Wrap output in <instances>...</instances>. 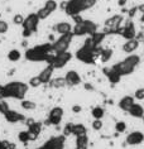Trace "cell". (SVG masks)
<instances>
[{
	"instance_id": "cell-35",
	"label": "cell",
	"mask_w": 144,
	"mask_h": 149,
	"mask_svg": "<svg viewBox=\"0 0 144 149\" xmlns=\"http://www.w3.org/2000/svg\"><path fill=\"white\" fill-rule=\"evenodd\" d=\"M37 15H38V18H39V19H47V18L51 15V12H49V10H48V9H46V8H44V6H43L42 9H39L38 12H37Z\"/></svg>"
},
{
	"instance_id": "cell-19",
	"label": "cell",
	"mask_w": 144,
	"mask_h": 149,
	"mask_svg": "<svg viewBox=\"0 0 144 149\" xmlns=\"http://www.w3.org/2000/svg\"><path fill=\"white\" fill-rule=\"evenodd\" d=\"M138 47H139V40L130 39V40H127V42L123 44V51L125 53H131V52H134Z\"/></svg>"
},
{
	"instance_id": "cell-9",
	"label": "cell",
	"mask_w": 144,
	"mask_h": 149,
	"mask_svg": "<svg viewBox=\"0 0 144 149\" xmlns=\"http://www.w3.org/2000/svg\"><path fill=\"white\" fill-rule=\"evenodd\" d=\"M62 118H63V109L60 106H56L49 111L47 123L49 125H58L62 121Z\"/></svg>"
},
{
	"instance_id": "cell-14",
	"label": "cell",
	"mask_w": 144,
	"mask_h": 149,
	"mask_svg": "<svg viewBox=\"0 0 144 149\" xmlns=\"http://www.w3.org/2000/svg\"><path fill=\"white\" fill-rule=\"evenodd\" d=\"M121 36H123L127 40L135 39L136 32H135V27H134V24H133V22H128V23L125 24L124 29L121 31Z\"/></svg>"
},
{
	"instance_id": "cell-25",
	"label": "cell",
	"mask_w": 144,
	"mask_h": 149,
	"mask_svg": "<svg viewBox=\"0 0 144 149\" xmlns=\"http://www.w3.org/2000/svg\"><path fill=\"white\" fill-rule=\"evenodd\" d=\"M83 24H85V29H86L87 34L94 36L95 33H96V31H97V25H96L94 22H91V20H83Z\"/></svg>"
},
{
	"instance_id": "cell-34",
	"label": "cell",
	"mask_w": 144,
	"mask_h": 149,
	"mask_svg": "<svg viewBox=\"0 0 144 149\" xmlns=\"http://www.w3.org/2000/svg\"><path fill=\"white\" fill-rule=\"evenodd\" d=\"M91 38H92V40L95 42L96 46H100L101 42H102V40H104V38H105V33H97V32H96L94 36H91Z\"/></svg>"
},
{
	"instance_id": "cell-50",
	"label": "cell",
	"mask_w": 144,
	"mask_h": 149,
	"mask_svg": "<svg viewBox=\"0 0 144 149\" xmlns=\"http://www.w3.org/2000/svg\"><path fill=\"white\" fill-rule=\"evenodd\" d=\"M140 20H142V23H144V14H143V17H142V19Z\"/></svg>"
},
{
	"instance_id": "cell-43",
	"label": "cell",
	"mask_w": 144,
	"mask_h": 149,
	"mask_svg": "<svg viewBox=\"0 0 144 149\" xmlns=\"http://www.w3.org/2000/svg\"><path fill=\"white\" fill-rule=\"evenodd\" d=\"M8 29H9L8 23L0 19V34H4V33H6V32H8Z\"/></svg>"
},
{
	"instance_id": "cell-13",
	"label": "cell",
	"mask_w": 144,
	"mask_h": 149,
	"mask_svg": "<svg viewBox=\"0 0 144 149\" xmlns=\"http://www.w3.org/2000/svg\"><path fill=\"white\" fill-rule=\"evenodd\" d=\"M4 118L6 119V121L12 123V124H15V123H20V121H25V120H27L23 114L18 113V111H15V110H12V109H10L8 113L4 115Z\"/></svg>"
},
{
	"instance_id": "cell-3",
	"label": "cell",
	"mask_w": 144,
	"mask_h": 149,
	"mask_svg": "<svg viewBox=\"0 0 144 149\" xmlns=\"http://www.w3.org/2000/svg\"><path fill=\"white\" fill-rule=\"evenodd\" d=\"M95 4V0H70L66 5V13L68 15H79L81 12L90 9Z\"/></svg>"
},
{
	"instance_id": "cell-15",
	"label": "cell",
	"mask_w": 144,
	"mask_h": 149,
	"mask_svg": "<svg viewBox=\"0 0 144 149\" xmlns=\"http://www.w3.org/2000/svg\"><path fill=\"white\" fill-rule=\"evenodd\" d=\"M65 79H66L67 85H70V86H76V85L81 84V76L76 71H68V72L66 73Z\"/></svg>"
},
{
	"instance_id": "cell-45",
	"label": "cell",
	"mask_w": 144,
	"mask_h": 149,
	"mask_svg": "<svg viewBox=\"0 0 144 149\" xmlns=\"http://www.w3.org/2000/svg\"><path fill=\"white\" fill-rule=\"evenodd\" d=\"M134 99H136V100H144V88H138V90H135Z\"/></svg>"
},
{
	"instance_id": "cell-37",
	"label": "cell",
	"mask_w": 144,
	"mask_h": 149,
	"mask_svg": "<svg viewBox=\"0 0 144 149\" xmlns=\"http://www.w3.org/2000/svg\"><path fill=\"white\" fill-rule=\"evenodd\" d=\"M44 8L48 9L51 13H52V12H54V10L57 9V3L54 1V0H47L46 4H44Z\"/></svg>"
},
{
	"instance_id": "cell-7",
	"label": "cell",
	"mask_w": 144,
	"mask_h": 149,
	"mask_svg": "<svg viewBox=\"0 0 144 149\" xmlns=\"http://www.w3.org/2000/svg\"><path fill=\"white\" fill-rule=\"evenodd\" d=\"M113 70L115 71V72H118L120 74V76H128V74H131L133 72H134L135 67L131 66L130 63H128L127 61H121L119 63H116V65L113 66Z\"/></svg>"
},
{
	"instance_id": "cell-41",
	"label": "cell",
	"mask_w": 144,
	"mask_h": 149,
	"mask_svg": "<svg viewBox=\"0 0 144 149\" xmlns=\"http://www.w3.org/2000/svg\"><path fill=\"white\" fill-rule=\"evenodd\" d=\"M115 130L118 133H124L127 130V124L124 121H118L115 124Z\"/></svg>"
},
{
	"instance_id": "cell-10",
	"label": "cell",
	"mask_w": 144,
	"mask_h": 149,
	"mask_svg": "<svg viewBox=\"0 0 144 149\" xmlns=\"http://www.w3.org/2000/svg\"><path fill=\"white\" fill-rule=\"evenodd\" d=\"M76 58L80 59V61H82L85 63H94L95 62V56H94V52L87 49V48L85 47H81L79 51L76 52Z\"/></svg>"
},
{
	"instance_id": "cell-5",
	"label": "cell",
	"mask_w": 144,
	"mask_h": 149,
	"mask_svg": "<svg viewBox=\"0 0 144 149\" xmlns=\"http://www.w3.org/2000/svg\"><path fill=\"white\" fill-rule=\"evenodd\" d=\"M65 138L63 135L52 136L49 138L46 143L35 149H63L65 148Z\"/></svg>"
},
{
	"instance_id": "cell-30",
	"label": "cell",
	"mask_w": 144,
	"mask_h": 149,
	"mask_svg": "<svg viewBox=\"0 0 144 149\" xmlns=\"http://www.w3.org/2000/svg\"><path fill=\"white\" fill-rule=\"evenodd\" d=\"M22 57V53L18 49H12L8 53V58H9V61H12V62H17V61H19Z\"/></svg>"
},
{
	"instance_id": "cell-11",
	"label": "cell",
	"mask_w": 144,
	"mask_h": 149,
	"mask_svg": "<svg viewBox=\"0 0 144 149\" xmlns=\"http://www.w3.org/2000/svg\"><path fill=\"white\" fill-rule=\"evenodd\" d=\"M125 141H127L128 145H131V147H134V145H139V144H142L144 141V134L142 132H139V130L131 132V133H129L127 135Z\"/></svg>"
},
{
	"instance_id": "cell-32",
	"label": "cell",
	"mask_w": 144,
	"mask_h": 149,
	"mask_svg": "<svg viewBox=\"0 0 144 149\" xmlns=\"http://www.w3.org/2000/svg\"><path fill=\"white\" fill-rule=\"evenodd\" d=\"M18 139L22 143H28L31 141V135H29V132L28 130H22V132L18 134Z\"/></svg>"
},
{
	"instance_id": "cell-16",
	"label": "cell",
	"mask_w": 144,
	"mask_h": 149,
	"mask_svg": "<svg viewBox=\"0 0 144 149\" xmlns=\"http://www.w3.org/2000/svg\"><path fill=\"white\" fill-rule=\"evenodd\" d=\"M135 104V99H134V96H124L123 99H120V101H119V107L123 111H129L130 110V107L133 106Z\"/></svg>"
},
{
	"instance_id": "cell-1",
	"label": "cell",
	"mask_w": 144,
	"mask_h": 149,
	"mask_svg": "<svg viewBox=\"0 0 144 149\" xmlns=\"http://www.w3.org/2000/svg\"><path fill=\"white\" fill-rule=\"evenodd\" d=\"M28 91V85L20 81H13L3 86V88L0 90V99L5 100V99H19L24 100V96Z\"/></svg>"
},
{
	"instance_id": "cell-18",
	"label": "cell",
	"mask_w": 144,
	"mask_h": 149,
	"mask_svg": "<svg viewBox=\"0 0 144 149\" xmlns=\"http://www.w3.org/2000/svg\"><path fill=\"white\" fill-rule=\"evenodd\" d=\"M128 113H129L130 116L135 118V119H143V116H144V107L140 105V104H134Z\"/></svg>"
},
{
	"instance_id": "cell-28",
	"label": "cell",
	"mask_w": 144,
	"mask_h": 149,
	"mask_svg": "<svg viewBox=\"0 0 144 149\" xmlns=\"http://www.w3.org/2000/svg\"><path fill=\"white\" fill-rule=\"evenodd\" d=\"M28 132L38 136L39 134H40V132H42V124H40V123H37V121H35L34 124H32L31 126H28Z\"/></svg>"
},
{
	"instance_id": "cell-21",
	"label": "cell",
	"mask_w": 144,
	"mask_h": 149,
	"mask_svg": "<svg viewBox=\"0 0 144 149\" xmlns=\"http://www.w3.org/2000/svg\"><path fill=\"white\" fill-rule=\"evenodd\" d=\"M104 72H105V74L108 76V79H109V81L111 84H118L120 81V74L118 73V72H115L113 68H104Z\"/></svg>"
},
{
	"instance_id": "cell-44",
	"label": "cell",
	"mask_w": 144,
	"mask_h": 149,
	"mask_svg": "<svg viewBox=\"0 0 144 149\" xmlns=\"http://www.w3.org/2000/svg\"><path fill=\"white\" fill-rule=\"evenodd\" d=\"M102 126H104V124H102L101 120H94L92 121V129L96 130V132H99V130L102 129Z\"/></svg>"
},
{
	"instance_id": "cell-27",
	"label": "cell",
	"mask_w": 144,
	"mask_h": 149,
	"mask_svg": "<svg viewBox=\"0 0 144 149\" xmlns=\"http://www.w3.org/2000/svg\"><path fill=\"white\" fill-rule=\"evenodd\" d=\"M72 33H73V36H83V34H87V33H86V29H85L83 22H82V23L76 24L75 27H73Z\"/></svg>"
},
{
	"instance_id": "cell-8",
	"label": "cell",
	"mask_w": 144,
	"mask_h": 149,
	"mask_svg": "<svg viewBox=\"0 0 144 149\" xmlns=\"http://www.w3.org/2000/svg\"><path fill=\"white\" fill-rule=\"evenodd\" d=\"M72 58V54L70 52H62V53H57L54 56V61L51 66H53V68H62L70 62V59Z\"/></svg>"
},
{
	"instance_id": "cell-26",
	"label": "cell",
	"mask_w": 144,
	"mask_h": 149,
	"mask_svg": "<svg viewBox=\"0 0 144 149\" xmlns=\"http://www.w3.org/2000/svg\"><path fill=\"white\" fill-rule=\"evenodd\" d=\"M49 84H51V86L54 87V88H60V87H63V86H66V85H67L65 77H58V79L51 80Z\"/></svg>"
},
{
	"instance_id": "cell-24",
	"label": "cell",
	"mask_w": 144,
	"mask_h": 149,
	"mask_svg": "<svg viewBox=\"0 0 144 149\" xmlns=\"http://www.w3.org/2000/svg\"><path fill=\"white\" fill-rule=\"evenodd\" d=\"M91 115H92V118H94V120H101L105 115V110L102 109L101 106H95L91 111Z\"/></svg>"
},
{
	"instance_id": "cell-29",
	"label": "cell",
	"mask_w": 144,
	"mask_h": 149,
	"mask_svg": "<svg viewBox=\"0 0 144 149\" xmlns=\"http://www.w3.org/2000/svg\"><path fill=\"white\" fill-rule=\"evenodd\" d=\"M100 57H101V61L106 63L108 61H110L113 57V51L110 49V48H106V49H102L101 52V54H100Z\"/></svg>"
},
{
	"instance_id": "cell-31",
	"label": "cell",
	"mask_w": 144,
	"mask_h": 149,
	"mask_svg": "<svg viewBox=\"0 0 144 149\" xmlns=\"http://www.w3.org/2000/svg\"><path fill=\"white\" fill-rule=\"evenodd\" d=\"M125 61H127L128 63H130L131 66L136 67L140 63V57L139 56H136V54H130V56H128V57L125 58Z\"/></svg>"
},
{
	"instance_id": "cell-33",
	"label": "cell",
	"mask_w": 144,
	"mask_h": 149,
	"mask_svg": "<svg viewBox=\"0 0 144 149\" xmlns=\"http://www.w3.org/2000/svg\"><path fill=\"white\" fill-rule=\"evenodd\" d=\"M20 105L24 110H34L37 107V104L33 102V101H29V100H22Z\"/></svg>"
},
{
	"instance_id": "cell-46",
	"label": "cell",
	"mask_w": 144,
	"mask_h": 149,
	"mask_svg": "<svg viewBox=\"0 0 144 149\" xmlns=\"http://www.w3.org/2000/svg\"><path fill=\"white\" fill-rule=\"evenodd\" d=\"M0 149H9L8 141H4V140H0Z\"/></svg>"
},
{
	"instance_id": "cell-4",
	"label": "cell",
	"mask_w": 144,
	"mask_h": 149,
	"mask_svg": "<svg viewBox=\"0 0 144 149\" xmlns=\"http://www.w3.org/2000/svg\"><path fill=\"white\" fill-rule=\"evenodd\" d=\"M73 38V33H68V34H65V36H61L56 42L52 44V48H53V52L54 53H62V52H67L68 47H70V43Z\"/></svg>"
},
{
	"instance_id": "cell-47",
	"label": "cell",
	"mask_w": 144,
	"mask_h": 149,
	"mask_svg": "<svg viewBox=\"0 0 144 149\" xmlns=\"http://www.w3.org/2000/svg\"><path fill=\"white\" fill-rule=\"evenodd\" d=\"M72 111H73V113H80V111H81V106H79V105L72 106Z\"/></svg>"
},
{
	"instance_id": "cell-23",
	"label": "cell",
	"mask_w": 144,
	"mask_h": 149,
	"mask_svg": "<svg viewBox=\"0 0 144 149\" xmlns=\"http://www.w3.org/2000/svg\"><path fill=\"white\" fill-rule=\"evenodd\" d=\"M88 143H90V140H88L87 135H82V136L76 138V148L77 149H87Z\"/></svg>"
},
{
	"instance_id": "cell-52",
	"label": "cell",
	"mask_w": 144,
	"mask_h": 149,
	"mask_svg": "<svg viewBox=\"0 0 144 149\" xmlns=\"http://www.w3.org/2000/svg\"><path fill=\"white\" fill-rule=\"evenodd\" d=\"M0 100H1V99H0Z\"/></svg>"
},
{
	"instance_id": "cell-48",
	"label": "cell",
	"mask_w": 144,
	"mask_h": 149,
	"mask_svg": "<svg viewBox=\"0 0 144 149\" xmlns=\"http://www.w3.org/2000/svg\"><path fill=\"white\" fill-rule=\"evenodd\" d=\"M127 1H128V0H119V5H120V6H124Z\"/></svg>"
},
{
	"instance_id": "cell-12",
	"label": "cell",
	"mask_w": 144,
	"mask_h": 149,
	"mask_svg": "<svg viewBox=\"0 0 144 149\" xmlns=\"http://www.w3.org/2000/svg\"><path fill=\"white\" fill-rule=\"evenodd\" d=\"M123 20V17L121 15H114L111 18H109L108 20L105 22V25H106V29L104 31V33H110V32H114L116 28H119V24L121 23Z\"/></svg>"
},
{
	"instance_id": "cell-36",
	"label": "cell",
	"mask_w": 144,
	"mask_h": 149,
	"mask_svg": "<svg viewBox=\"0 0 144 149\" xmlns=\"http://www.w3.org/2000/svg\"><path fill=\"white\" fill-rule=\"evenodd\" d=\"M42 84L43 82H42V80L39 79V76H34L29 80V86L31 87H39Z\"/></svg>"
},
{
	"instance_id": "cell-40",
	"label": "cell",
	"mask_w": 144,
	"mask_h": 149,
	"mask_svg": "<svg viewBox=\"0 0 144 149\" xmlns=\"http://www.w3.org/2000/svg\"><path fill=\"white\" fill-rule=\"evenodd\" d=\"M72 133H73V124L72 123H68V124H66L65 128H63V136L72 135Z\"/></svg>"
},
{
	"instance_id": "cell-42",
	"label": "cell",
	"mask_w": 144,
	"mask_h": 149,
	"mask_svg": "<svg viewBox=\"0 0 144 149\" xmlns=\"http://www.w3.org/2000/svg\"><path fill=\"white\" fill-rule=\"evenodd\" d=\"M24 19H25V18H23V15H20V14H17V15H14V18H13V22H14V24L23 25V23H24Z\"/></svg>"
},
{
	"instance_id": "cell-6",
	"label": "cell",
	"mask_w": 144,
	"mask_h": 149,
	"mask_svg": "<svg viewBox=\"0 0 144 149\" xmlns=\"http://www.w3.org/2000/svg\"><path fill=\"white\" fill-rule=\"evenodd\" d=\"M39 18L37 15V13H31L29 15L24 19L23 23V31H28V32H35L38 29V23H39Z\"/></svg>"
},
{
	"instance_id": "cell-38",
	"label": "cell",
	"mask_w": 144,
	"mask_h": 149,
	"mask_svg": "<svg viewBox=\"0 0 144 149\" xmlns=\"http://www.w3.org/2000/svg\"><path fill=\"white\" fill-rule=\"evenodd\" d=\"M82 47H85V48H87V49H90V51H94L96 47V44H95V42L92 40V38L90 37V38H87L86 40H85V43H83V46Z\"/></svg>"
},
{
	"instance_id": "cell-39",
	"label": "cell",
	"mask_w": 144,
	"mask_h": 149,
	"mask_svg": "<svg viewBox=\"0 0 144 149\" xmlns=\"http://www.w3.org/2000/svg\"><path fill=\"white\" fill-rule=\"evenodd\" d=\"M10 110L9 107V104L5 101V100H0V114H6L8 111Z\"/></svg>"
},
{
	"instance_id": "cell-51",
	"label": "cell",
	"mask_w": 144,
	"mask_h": 149,
	"mask_svg": "<svg viewBox=\"0 0 144 149\" xmlns=\"http://www.w3.org/2000/svg\"><path fill=\"white\" fill-rule=\"evenodd\" d=\"M143 121H144V116H143Z\"/></svg>"
},
{
	"instance_id": "cell-17",
	"label": "cell",
	"mask_w": 144,
	"mask_h": 149,
	"mask_svg": "<svg viewBox=\"0 0 144 149\" xmlns=\"http://www.w3.org/2000/svg\"><path fill=\"white\" fill-rule=\"evenodd\" d=\"M53 66H51V65H48L46 68H44L42 72H40L38 76H39V79L42 80V82L43 84H48V82H51V79H52V73H53Z\"/></svg>"
},
{
	"instance_id": "cell-20",
	"label": "cell",
	"mask_w": 144,
	"mask_h": 149,
	"mask_svg": "<svg viewBox=\"0 0 144 149\" xmlns=\"http://www.w3.org/2000/svg\"><path fill=\"white\" fill-rule=\"evenodd\" d=\"M56 31L57 33H60L61 36H65V34H68V33H72V25L67 23V22H61L56 25Z\"/></svg>"
},
{
	"instance_id": "cell-49",
	"label": "cell",
	"mask_w": 144,
	"mask_h": 149,
	"mask_svg": "<svg viewBox=\"0 0 144 149\" xmlns=\"http://www.w3.org/2000/svg\"><path fill=\"white\" fill-rule=\"evenodd\" d=\"M138 10H140V12H142V13L144 14V4H142V5H139V6H138Z\"/></svg>"
},
{
	"instance_id": "cell-2",
	"label": "cell",
	"mask_w": 144,
	"mask_h": 149,
	"mask_svg": "<svg viewBox=\"0 0 144 149\" xmlns=\"http://www.w3.org/2000/svg\"><path fill=\"white\" fill-rule=\"evenodd\" d=\"M53 52L52 44H42V46H37L34 48H31L25 52V58L29 61H46L48 54Z\"/></svg>"
},
{
	"instance_id": "cell-22",
	"label": "cell",
	"mask_w": 144,
	"mask_h": 149,
	"mask_svg": "<svg viewBox=\"0 0 144 149\" xmlns=\"http://www.w3.org/2000/svg\"><path fill=\"white\" fill-rule=\"evenodd\" d=\"M72 135L77 136H82V135H87V128L83 124H73V133Z\"/></svg>"
}]
</instances>
